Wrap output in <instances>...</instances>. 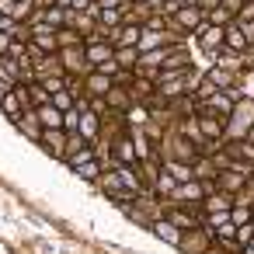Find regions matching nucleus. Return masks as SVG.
<instances>
[{"instance_id":"f257e3e1","label":"nucleus","mask_w":254,"mask_h":254,"mask_svg":"<svg viewBox=\"0 0 254 254\" xmlns=\"http://www.w3.org/2000/svg\"><path fill=\"white\" fill-rule=\"evenodd\" d=\"M254 129V98H244L233 105V115L226 119V139H247Z\"/></svg>"},{"instance_id":"f03ea898","label":"nucleus","mask_w":254,"mask_h":254,"mask_svg":"<svg viewBox=\"0 0 254 254\" xmlns=\"http://www.w3.org/2000/svg\"><path fill=\"white\" fill-rule=\"evenodd\" d=\"M209 21H205V11L202 7H178V14L174 18H167V28L171 32H188V35H198L202 28H205Z\"/></svg>"},{"instance_id":"7ed1b4c3","label":"nucleus","mask_w":254,"mask_h":254,"mask_svg":"<svg viewBox=\"0 0 254 254\" xmlns=\"http://www.w3.org/2000/svg\"><path fill=\"white\" fill-rule=\"evenodd\" d=\"M60 63H63V73L66 77H87L91 73V66H87V46L60 49Z\"/></svg>"},{"instance_id":"20e7f679","label":"nucleus","mask_w":254,"mask_h":254,"mask_svg":"<svg viewBox=\"0 0 254 254\" xmlns=\"http://www.w3.org/2000/svg\"><path fill=\"white\" fill-rule=\"evenodd\" d=\"M108 164H139V153H136V136H115L112 139V160Z\"/></svg>"},{"instance_id":"39448f33","label":"nucleus","mask_w":254,"mask_h":254,"mask_svg":"<svg viewBox=\"0 0 254 254\" xmlns=\"http://www.w3.org/2000/svg\"><path fill=\"white\" fill-rule=\"evenodd\" d=\"M195 42H198V49H202V53H209V56H219V53H223V46H226V28L205 25V28L195 35Z\"/></svg>"},{"instance_id":"423d86ee","label":"nucleus","mask_w":254,"mask_h":254,"mask_svg":"<svg viewBox=\"0 0 254 254\" xmlns=\"http://www.w3.org/2000/svg\"><path fill=\"white\" fill-rule=\"evenodd\" d=\"M167 143H171V150L164 153V160H178V164H195V160H198V146H195L191 139H185V136H171Z\"/></svg>"},{"instance_id":"0eeeda50","label":"nucleus","mask_w":254,"mask_h":254,"mask_svg":"<svg viewBox=\"0 0 254 254\" xmlns=\"http://www.w3.org/2000/svg\"><path fill=\"white\" fill-rule=\"evenodd\" d=\"M233 105H237V101H233L226 91H216V94H209L205 101H198L195 108H198V112H209V115H219V119H230V115H233Z\"/></svg>"},{"instance_id":"6e6552de","label":"nucleus","mask_w":254,"mask_h":254,"mask_svg":"<svg viewBox=\"0 0 254 254\" xmlns=\"http://www.w3.org/2000/svg\"><path fill=\"white\" fill-rule=\"evenodd\" d=\"M32 32V46H39L46 56H56L60 53V39H56V28H49V25H35V28H28Z\"/></svg>"},{"instance_id":"1a4fd4ad","label":"nucleus","mask_w":254,"mask_h":254,"mask_svg":"<svg viewBox=\"0 0 254 254\" xmlns=\"http://www.w3.org/2000/svg\"><path fill=\"white\" fill-rule=\"evenodd\" d=\"M198 129L209 143H223L226 139V119L219 115H209V112H198Z\"/></svg>"},{"instance_id":"9d476101","label":"nucleus","mask_w":254,"mask_h":254,"mask_svg":"<svg viewBox=\"0 0 254 254\" xmlns=\"http://www.w3.org/2000/svg\"><path fill=\"white\" fill-rule=\"evenodd\" d=\"M209 247H212V233H209L205 226L188 230V233H185V240H181V251H185V254H205Z\"/></svg>"},{"instance_id":"9b49d317","label":"nucleus","mask_w":254,"mask_h":254,"mask_svg":"<svg viewBox=\"0 0 254 254\" xmlns=\"http://www.w3.org/2000/svg\"><path fill=\"white\" fill-rule=\"evenodd\" d=\"M251 46H254V39H251V35L233 21V25L226 28V46H223V49H226V53H233V56H244V53H251Z\"/></svg>"},{"instance_id":"f8f14e48","label":"nucleus","mask_w":254,"mask_h":254,"mask_svg":"<svg viewBox=\"0 0 254 254\" xmlns=\"http://www.w3.org/2000/svg\"><path fill=\"white\" fill-rule=\"evenodd\" d=\"M66 139H70V136H66L63 129H46L39 143H42V150H46L49 157H56V160H66Z\"/></svg>"},{"instance_id":"ddd939ff","label":"nucleus","mask_w":254,"mask_h":254,"mask_svg":"<svg viewBox=\"0 0 254 254\" xmlns=\"http://www.w3.org/2000/svg\"><path fill=\"white\" fill-rule=\"evenodd\" d=\"M112 87H115V80L105 77L101 70H91V73L84 77V98H105Z\"/></svg>"},{"instance_id":"4468645a","label":"nucleus","mask_w":254,"mask_h":254,"mask_svg":"<svg viewBox=\"0 0 254 254\" xmlns=\"http://www.w3.org/2000/svg\"><path fill=\"white\" fill-rule=\"evenodd\" d=\"M202 80H205V84H212V91H230V87L237 84V70H230V66H219V63H216Z\"/></svg>"},{"instance_id":"2eb2a0df","label":"nucleus","mask_w":254,"mask_h":254,"mask_svg":"<svg viewBox=\"0 0 254 254\" xmlns=\"http://www.w3.org/2000/svg\"><path fill=\"white\" fill-rule=\"evenodd\" d=\"M105 105H108V112H115V115H126V112L132 108V94H129V87L115 84V87L105 94Z\"/></svg>"},{"instance_id":"dca6fc26","label":"nucleus","mask_w":254,"mask_h":254,"mask_svg":"<svg viewBox=\"0 0 254 254\" xmlns=\"http://www.w3.org/2000/svg\"><path fill=\"white\" fill-rule=\"evenodd\" d=\"M150 226H153V233H157V237H160L164 244H171V247H181L185 233H181V230H178V226H174V223H171L167 216H157V219H153Z\"/></svg>"},{"instance_id":"f3484780","label":"nucleus","mask_w":254,"mask_h":254,"mask_svg":"<svg viewBox=\"0 0 254 254\" xmlns=\"http://www.w3.org/2000/svg\"><path fill=\"white\" fill-rule=\"evenodd\" d=\"M84 46H87V66L91 70H98L101 63H108L115 56V46L112 42H84Z\"/></svg>"},{"instance_id":"a211bd4d","label":"nucleus","mask_w":254,"mask_h":254,"mask_svg":"<svg viewBox=\"0 0 254 254\" xmlns=\"http://www.w3.org/2000/svg\"><path fill=\"white\" fill-rule=\"evenodd\" d=\"M18 129H21L28 139H35V143H39V139H42V132H46V129H42V122H39V112H35V108L21 112V119H18Z\"/></svg>"},{"instance_id":"6ab92c4d","label":"nucleus","mask_w":254,"mask_h":254,"mask_svg":"<svg viewBox=\"0 0 254 254\" xmlns=\"http://www.w3.org/2000/svg\"><path fill=\"white\" fill-rule=\"evenodd\" d=\"M150 188H153L160 198H171V195L178 191V178H174V174L160 164V171H157V178H153V185H150Z\"/></svg>"},{"instance_id":"aec40b11","label":"nucleus","mask_w":254,"mask_h":254,"mask_svg":"<svg viewBox=\"0 0 254 254\" xmlns=\"http://www.w3.org/2000/svg\"><path fill=\"white\" fill-rule=\"evenodd\" d=\"M98 188H101V191H108L112 198L126 195V185H122V178H119V171H115V167H108V171L98 178Z\"/></svg>"},{"instance_id":"412c9836","label":"nucleus","mask_w":254,"mask_h":254,"mask_svg":"<svg viewBox=\"0 0 254 254\" xmlns=\"http://www.w3.org/2000/svg\"><path fill=\"white\" fill-rule=\"evenodd\" d=\"M233 209V195H226V191H212V195H205V202H202V212H230Z\"/></svg>"},{"instance_id":"4be33fe9","label":"nucleus","mask_w":254,"mask_h":254,"mask_svg":"<svg viewBox=\"0 0 254 254\" xmlns=\"http://www.w3.org/2000/svg\"><path fill=\"white\" fill-rule=\"evenodd\" d=\"M39 112V122H42V129H63V112L49 101V105H42V108H35Z\"/></svg>"},{"instance_id":"5701e85b","label":"nucleus","mask_w":254,"mask_h":254,"mask_svg":"<svg viewBox=\"0 0 254 254\" xmlns=\"http://www.w3.org/2000/svg\"><path fill=\"white\" fill-rule=\"evenodd\" d=\"M126 119V126H136V129H146L150 126V108L146 105H139V101H132V108L122 115Z\"/></svg>"},{"instance_id":"b1692460","label":"nucleus","mask_w":254,"mask_h":254,"mask_svg":"<svg viewBox=\"0 0 254 254\" xmlns=\"http://www.w3.org/2000/svg\"><path fill=\"white\" fill-rule=\"evenodd\" d=\"M191 171H195L198 181H216V178H219V167H216L212 157H198V160L191 164Z\"/></svg>"},{"instance_id":"393cba45","label":"nucleus","mask_w":254,"mask_h":254,"mask_svg":"<svg viewBox=\"0 0 254 254\" xmlns=\"http://www.w3.org/2000/svg\"><path fill=\"white\" fill-rule=\"evenodd\" d=\"M126 18H122V7H101L98 11V28H122Z\"/></svg>"},{"instance_id":"a878e982","label":"nucleus","mask_w":254,"mask_h":254,"mask_svg":"<svg viewBox=\"0 0 254 254\" xmlns=\"http://www.w3.org/2000/svg\"><path fill=\"white\" fill-rule=\"evenodd\" d=\"M91 160H101L98 157V150L87 143V146H80V150H73L70 157H66V164H70V171H77V167H84V164H91Z\"/></svg>"},{"instance_id":"bb28decb","label":"nucleus","mask_w":254,"mask_h":254,"mask_svg":"<svg viewBox=\"0 0 254 254\" xmlns=\"http://www.w3.org/2000/svg\"><path fill=\"white\" fill-rule=\"evenodd\" d=\"M0 108H4V115H11L14 122H18V119H21V112H25V105H21L18 91H7L4 98H0Z\"/></svg>"},{"instance_id":"cd10ccee","label":"nucleus","mask_w":254,"mask_h":254,"mask_svg":"<svg viewBox=\"0 0 254 254\" xmlns=\"http://www.w3.org/2000/svg\"><path fill=\"white\" fill-rule=\"evenodd\" d=\"M174 178H178V185H185V181H195V171H191V164H178V160H160Z\"/></svg>"},{"instance_id":"c85d7f7f","label":"nucleus","mask_w":254,"mask_h":254,"mask_svg":"<svg viewBox=\"0 0 254 254\" xmlns=\"http://www.w3.org/2000/svg\"><path fill=\"white\" fill-rule=\"evenodd\" d=\"M49 101H53L49 91H46L39 80H32V84H28V105H32V108H42V105H49Z\"/></svg>"},{"instance_id":"c756f323","label":"nucleus","mask_w":254,"mask_h":254,"mask_svg":"<svg viewBox=\"0 0 254 254\" xmlns=\"http://www.w3.org/2000/svg\"><path fill=\"white\" fill-rule=\"evenodd\" d=\"M56 39H60V49H77V46H84V35L73 32V28H60Z\"/></svg>"},{"instance_id":"7c9ffc66","label":"nucleus","mask_w":254,"mask_h":254,"mask_svg":"<svg viewBox=\"0 0 254 254\" xmlns=\"http://www.w3.org/2000/svg\"><path fill=\"white\" fill-rule=\"evenodd\" d=\"M115 63L122 70H136L139 66V49H115Z\"/></svg>"},{"instance_id":"2f4dec72","label":"nucleus","mask_w":254,"mask_h":254,"mask_svg":"<svg viewBox=\"0 0 254 254\" xmlns=\"http://www.w3.org/2000/svg\"><path fill=\"white\" fill-rule=\"evenodd\" d=\"M53 105H56L63 115H66V112H73V108H77V94H73L70 87H63L60 94H53Z\"/></svg>"},{"instance_id":"473e14b6","label":"nucleus","mask_w":254,"mask_h":254,"mask_svg":"<svg viewBox=\"0 0 254 254\" xmlns=\"http://www.w3.org/2000/svg\"><path fill=\"white\" fill-rule=\"evenodd\" d=\"M105 174V160H91V164H84V167H77V178H84V181H94L98 185V178Z\"/></svg>"},{"instance_id":"72a5a7b5","label":"nucleus","mask_w":254,"mask_h":254,"mask_svg":"<svg viewBox=\"0 0 254 254\" xmlns=\"http://www.w3.org/2000/svg\"><path fill=\"white\" fill-rule=\"evenodd\" d=\"M77 126H80V108H73V112H66V115H63V132H66V136H73V132H77Z\"/></svg>"},{"instance_id":"f704fd0d","label":"nucleus","mask_w":254,"mask_h":254,"mask_svg":"<svg viewBox=\"0 0 254 254\" xmlns=\"http://www.w3.org/2000/svg\"><path fill=\"white\" fill-rule=\"evenodd\" d=\"M251 240H254V219H251V223H244V226H237V244H240V251H244Z\"/></svg>"},{"instance_id":"c9c22d12","label":"nucleus","mask_w":254,"mask_h":254,"mask_svg":"<svg viewBox=\"0 0 254 254\" xmlns=\"http://www.w3.org/2000/svg\"><path fill=\"white\" fill-rule=\"evenodd\" d=\"M39 84H42V87L49 91V98H53V94H60V91L66 87V77H46V80H39Z\"/></svg>"},{"instance_id":"e433bc0d","label":"nucleus","mask_w":254,"mask_h":254,"mask_svg":"<svg viewBox=\"0 0 254 254\" xmlns=\"http://www.w3.org/2000/svg\"><path fill=\"white\" fill-rule=\"evenodd\" d=\"M237 21H254V0H251V4H244V7H240Z\"/></svg>"},{"instance_id":"4c0bfd02","label":"nucleus","mask_w":254,"mask_h":254,"mask_svg":"<svg viewBox=\"0 0 254 254\" xmlns=\"http://www.w3.org/2000/svg\"><path fill=\"white\" fill-rule=\"evenodd\" d=\"M11 42H14V39H11L7 32H0V56H7V53H11Z\"/></svg>"},{"instance_id":"58836bf2","label":"nucleus","mask_w":254,"mask_h":254,"mask_svg":"<svg viewBox=\"0 0 254 254\" xmlns=\"http://www.w3.org/2000/svg\"><path fill=\"white\" fill-rule=\"evenodd\" d=\"M223 7H226L230 14H240V7H244V0H223Z\"/></svg>"},{"instance_id":"ea45409f","label":"nucleus","mask_w":254,"mask_h":254,"mask_svg":"<svg viewBox=\"0 0 254 254\" xmlns=\"http://www.w3.org/2000/svg\"><path fill=\"white\" fill-rule=\"evenodd\" d=\"M7 91H14V84H11V80H7V77H4V73H0V98H4V94H7Z\"/></svg>"},{"instance_id":"a19ab883","label":"nucleus","mask_w":254,"mask_h":254,"mask_svg":"<svg viewBox=\"0 0 254 254\" xmlns=\"http://www.w3.org/2000/svg\"><path fill=\"white\" fill-rule=\"evenodd\" d=\"M98 4H101V7H126L129 0H98Z\"/></svg>"},{"instance_id":"79ce46f5","label":"nucleus","mask_w":254,"mask_h":254,"mask_svg":"<svg viewBox=\"0 0 254 254\" xmlns=\"http://www.w3.org/2000/svg\"><path fill=\"white\" fill-rule=\"evenodd\" d=\"M60 0H35V7H56Z\"/></svg>"},{"instance_id":"37998d69","label":"nucleus","mask_w":254,"mask_h":254,"mask_svg":"<svg viewBox=\"0 0 254 254\" xmlns=\"http://www.w3.org/2000/svg\"><path fill=\"white\" fill-rule=\"evenodd\" d=\"M205 254H230V251H226V247H219V244H212V247H209Z\"/></svg>"},{"instance_id":"c03bdc74","label":"nucleus","mask_w":254,"mask_h":254,"mask_svg":"<svg viewBox=\"0 0 254 254\" xmlns=\"http://www.w3.org/2000/svg\"><path fill=\"white\" fill-rule=\"evenodd\" d=\"M132 4H143V7H150V4H153V0H132Z\"/></svg>"},{"instance_id":"a18cd8bd","label":"nucleus","mask_w":254,"mask_h":254,"mask_svg":"<svg viewBox=\"0 0 254 254\" xmlns=\"http://www.w3.org/2000/svg\"><path fill=\"white\" fill-rule=\"evenodd\" d=\"M247 139H251V143H254V129H251V136H247Z\"/></svg>"},{"instance_id":"49530a36","label":"nucleus","mask_w":254,"mask_h":254,"mask_svg":"<svg viewBox=\"0 0 254 254\" xmlns=\"http://www.w3.org/2000/svg\"><path fill=\"white\" fill-rule=\"evenodd\" d=\"M167 4H181V0H167Z\"/></svg>"},{"instance_id":"de8ad7c7","label":"nucleus","mask_w":254,"mask_h":254,"mask_svg":"<svg viewBox=\"0 0 254 254\" xmlns=\"http://www.w3.org/2000/svg\"><path fill=\"white\" fill-rule=\"evenodd\" d=\"M244 4H251V0H244Z\"/></svg>"}]
</instances>
